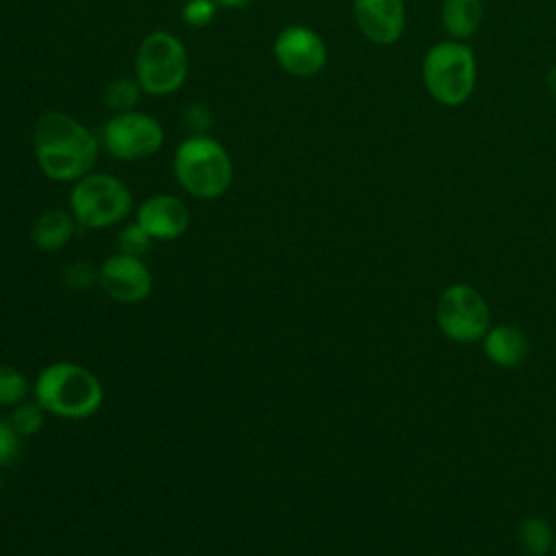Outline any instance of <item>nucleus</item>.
Wrapping results in <instances>:
<instances>
[{"label":"nucleus","instance_id":"nucleus-1","mask_svg":"<svg viewBox=\"0 0 556 556\" xmlns=\"http://www.w3.org/2000/svg\"><path fill=\"white\" fill-rule=\"evenodd\" d=\"M33 150L41 174L54 182H76L98 161L96 135L63 111H46L33 126Z\"/></svg>","mask_w":556,"mask_h":556},{"label":"nucleus","instance_id":"nucleus-2","mask_svg":"<svg viewBox=\"0 0 556 556\" xmlns=\"http://www.w3.org/2000/svg\"><path fill=\"white\" fill-rule=\"evenodd\" d=\"M33 397L48 415L87 419L100 410L104 402V387L85 365L54 361L37 374L33 382Z\"/></svg>","mask_w":556,"mask_h":556},{"label":"nucleus","instance_id":"nucleus-3","mask_svg":"<svg viewBox=\"0 0 556 556\" xmlns=\"http://www.w3.org/2000/svg\"><path fill=\"white\" fill-rule=\"evenodd\" d=\"M172 172L180 189L198 200L222 198L235 178L228 150L211 135H189L172 159Z\"/></svg>","mask_w":556,"mask_h":556},{"label":"nucleus","instance_id":"nucleus-4","mask_svg":"<svg viewBox=\"0 0 556 556\" xmlns=\"http://www.w3.org/2000/svg\"><path fill=\"white\" fill-rule=\"evenodd\" d=\"M476 54L465 41L443 39L426 50L421 61V80L437 104H465L476 89Z\"/></svg>","mask_w":556,"mask_h":556},{"label":"nucleus","instance_id":"nucleus-5","mask_svg":"<svg viewBox=\"0 0 556 556\" xmlns=\"http://www.w3.org/2000/svg\"><path fill=\"white\" fill-rule=\"evenodd\" d=\"M189 76L185 43L169 30L148 33L135 54V78L143 93L165 98L176 93Z\"/></svg>","mask_w":556,"mask_h":556},{"label":"nucleus","instance_id":"nucleus-6","mask_svg":"<svg viewBox=\"0 0 556 556\" xmlns=\"http://www.w3.org/2000/svg\"><path fill=\"white\" fill-rule=\"evenodd\" d=\"M132 208V193L124 180L106 172H89L72 185L70 213L83 228L102 230L124 222Z\"/></svg>","mask_w":556,"mask_h":556},{"label":"nucleus","instance_id":"nucleus-7","mask_svg":"<svg viewBox=\"0 0 556 556\" xmlns=\"http://www.w3.org/2000/svg\"><path fill=\"white\" fill-rule=\"evenodd\" d=\"M434 321L439 332L452 343H480L491 328V306L473 285L452 282L437 298Z\"/></svg>","mask_w":556,"mask_h":556},{"label":"nucleus","instance_id":"nucleus-8","mask_svg":"<svg viewBox=\"0 0 556 556\" xmlns=\"http://www.w3.org/2000/svg\"><path fill=\"white\" fill-rule=\"evenodd\" d=\"M100 141L113 159L132 163L154 156L165 141V130L154 115L132 109L109 117Z\"/></svg>","mask_w":556,"mask_h":556},{"label":"nucleus","instance_id":"nucleus-9","mask_svg":"<svg viewBox=\"0 0 556 556\" xmlns=\"http://www.w3.org/2000/svg\"><path fill=\"white\" fill-rule=\"evenodd\" d=\"M274 59L291 76H317L328 63L324 37L304 24H291L278 30L274 39Z\"/></svg>","mask_w":556,"mask_h":556},{"label":"nucleus","instance_id":"nucleus-10","mask_svg":"<svg viewBox=\"0 0 556 556\" xmlns=\"http://www.w3.org/2000/svg\"><path fill=\"white\" fill-rule=\"evenodd\" d=\"M98 285L119 304H139L152 293L154 280L143 258L117 252L98 267Z\"/></svg>","mask_w":556,"mask_h":556},{"label":"nucleus","instance_id":"nucleus-11","mask_svg":"<svg viewBox=\"0 0 556 556\" xmlns=\"http://www.w3.org/2000/svg\"><path fill=\"white\" fill-rule=\"evenodd\" d=\"M352 13L361 35L376 46H393L406 26L404 0H354Z\"/></svg>","mask_w":556,"mask_h":556},{"label":"nucleus","instance_id":"nucleus-12","mask_svg":"<svg viewBox=\"0 0 556 556\" xmlns=\"http://www.w3.org/2000/svg\"><path fill=\"white\" fill-rule=\"evenodd\" d=\"M135 222L154 241H174L187 232L191 213L182 198L174 193H154L139 204Z\"/></svg>","mask_w":556,"mask_h":556},{"label":"nucleus","instance_id":"nucleus-13","mask_svg":"<svg viewBox=\"0 0 556 556\" xmlns=\"http://www.w3.org/2000/svg\"><path fill=\"white\" fill-rule=\"evenodd\" d=\"M480 345L486 361L502 369L519 367L530 354L528 334L513 324H497V326L491 324Z\"/></svg>","mask_w":556,"mask_h":556},{"label":"nucleus","instance_id":"nucleus-14","mask_svg":"<svg viewBox=\"0 0 556 556\" xmlns=\"http://www.w3.org/2000/svg\"><path fill=\"white\" fill-rule=\"evenodd\" d=\"M76 226L78 222L70 211L48 208L33 222V228H30L33 245L41 252H56L72 241Z\"/></svg>","mask_w":556,"mask_h":556},{"label":"nucleus","instance_id":"nucleus-15","mask_svg":"<svg viewBox=\"0 0 556 556\" xmlns=\"http://www.w3.org/2000/svg\"><path fill=\"white\" fill-rule=\"evenodd\" d=\"M484 0H443L441 24L450 39L467 41L484 20Z\"/></svg>","mask_w":556,"mask_h":556},{"label":"nucleus","instance_id":"nucleus-16","mask_svg":"<svg viewBox=\"0 0 556 556\" xmlns=\"http://www.w3.org/2000/svg\"><path fill=\"white\" fill-rule=\"evenodd\" d=\"M517 541L526 556H552L556 532L545 517L530 515L519 521Z\"/></svg>","mask_w":556,"mask_h":556},{"label":"nucleus","instance_id":"nucleus-17","mask_svg":"<svg viewBox=\"0 0 556 556\" xmlns=\"http://www.w3.org/2000/svg\"><path fill=\"white\" fill-rule=\"evenodd\" d=\"M141 93L143 89L135 76H117L104 87V104L113 113H126L139 104Z\"/></svg>","mask_w":556,"mask_h":556},{"label":"nucleus","instance_id":"nucleus-18","mask_svg":"<svg viewBox=\"0 0 556 556\" xmlns=\"http://www.w3.org/2000/svg\"><path fill=\"white\" fill-rule=\"evenodd\" d=\"M28 378L13 365L0 363V406H15L30 393Z\"/></svg>","mask_w":556,"mask_h":556},{"label":"nucleus","instance_id":"nucleus-19","mask_svg":"<svg viewBox=\"0 0 556 556\" xmlns=\"http://www.w3.org/2000/svg\"><path fill=\"white\" fill-rule=\"evenodd\" d=\"M46 415L48 413L35 400L33 402L24 400V402L11 406L9 424L17 430L20 437H33V434H37L43 428Z\"/></svg>","mask_w":556,"mask_h":556},{"label":"nucleus","instance_id":"nucleus-20","mask_svg":"<svg viewBox=\"0 0 556 556\" xmlns=\"http://www.w3.org/2000/svg\"><path fill=\"white\" fill-rule=\"evenodd\" d=\"M152 241L154 239L137 222H130V224H124L122 230L117 232V252L143 258L152 248Z\"/></svg>","mask_w":556,"mask_h":556},{"label":"nucleus","instance_id":"nucleus-21","mask_svg":"<svg viewBox=\"0 0 556 556\" xmlns=\"http://www.w3.org/2000/svg\"><path fill=\"white\" fill-rule=\"evenodd\" d=\"M215 0H187L180 9V17L191 28H202L215 20Z\"/></svg>","mask_w":556,"mask_h":556},{"label":"nucleus","instance_id":"nucleus-22","mask_svg":"<svg viewBox=\"0 0 556 556\" xmlns=\"http://www.w3.org/2000/svg\"><path fill=\"white\" fill-rule=\"evenodd\" d=\"M22 454V437L9 424V419H0V467L13 465Z\"/></svg>","mask_w":556,"mask_h":556},{"label":"nucleus","instance_id":"nucleus-23","mask_svg":"<svg viewBox=\"0 0 556 556\" xmlns=\"http://www.w3.org/2000/svg\"><path fill=\"white\" fill-rule=\"evenodd\" d=\"M63 280L70 289H89L98 280V269L87 261H74L65 267Z\"/></svg>","mask_w":556,"mask_h":556},{"label":"nucleus","instance_id":"nucleus-24","mask_svg":"<svg viewBox=\"0 0 556 556\" xmlns=\"http://www.w3.org/2000/svg\"><path fill=\"white\" fill-rule=\"evenodd\" d=\"M182 122L187 126V130L191 135H208L206 130L211 128L213 122V113L206 104L200 102H191L185 111H182Z\"/></svg>","mask_w":556,"mask_h":556},{"label":"nucleus","instance_id":"nucleus-25","mask_svg":"<svg viewBox=\"0 0 556 556\" xmlns=\"http://www.w3.org/2000/svg\"><path fill=\"white\" fill-rule=\"evenodd\" d=\"M250 2L252 0H215V4L222 7V9H241V7L250 4Z\"/></svg>","mask_w":556,"mask_h":556},{"label":"nucleus","instance_id":"nucleus-26","mask_svg":"<svg viewBox=\"0 0 556 556\" xmlns=\"http://www.w3.org/2000/svg\"><path fill=\"white\" fill-rule=\"evenodd\" d=\"M545 85H547V91L552 93V98H556V65L549 67V72L545 76Z\"/></svg>","mask_w":556,"mask_h":556},{"label":"nucleus","instance_id":"nucleus-27","mask_svg":"<svg viewBox=\"0 0 556 556\" xmlns=\"http://www.w3.org/2000/svg\"><path fill=\"white\" fill-rule=\"evenodd\" d=\"M552 556H556V541H554V549H552Z\"/></svg>","mask_w":556,"mask_h":556},{"label":"nucleus","instance_id":"nucleus-28","mask_svg":"<svg viewBox=\"0 0 556 556\" xmlns=\"http://www.w3.org/2000/svg\"><path fill=\"white\" fill-rule=\"evenodd\" d=\"M0 486H2V480H0Z\"/></svg>","mask_w":556,"mask_h":556}]
</instances>
